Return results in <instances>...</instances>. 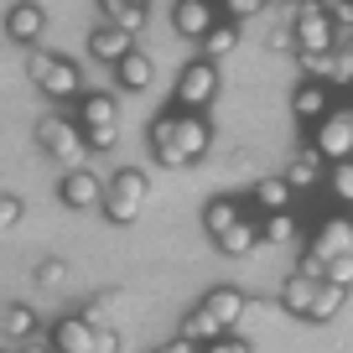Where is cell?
I'll return each instance as SVG.
<instances>
[{"label": "cell", "mask_w": 353, "mask_h": 353, "mask_svg": "<svg viewBox=\"0 0 353 353\" xmlns=\"http://www.w3.org/2000/svg\"><path fill=\"white\" fill-rule=\"evenodd\" d=\"M343 301H348V291L332 286V281H322L317 296H312V312H307V317H312V322H332V317L343 312Z\"/></svg>", "instance_id": "obj_26"}, {"label": "cell", "mask_w": 353, "mask_h": 353, "mask_svg": "<svg viewBox=\"0 0 353 353\" xmlns=\"http://www.w3.org/2000/svg\"><path fill=\"white\" fill-rule=\"evenodd\" d=\"M312 151L322 161H353V110H327V120H317V145Z\"/></svg>", "instance_id": "obj_8"}, {"label": "cell", "mask_w": 353, "mask_h": 353, "mask_svg": "<svg viewBox=\"0 0 353 353\" xmlns=\"http://www.w3.org/2000/svg\"><path fill=\"white\" fill-rule=\"evenodd\" d=\"M234 47H239V26H234V21H219L208 37H203V63H219V57H229Z\"/></svg>", "instance_id": "obj_25"}, {"label": "cell", "mask_w": 353, "mask_h": 353, "mask_svg": "<svg viewBox=\"0 0 353 353\" xmlns=\"http://www.w3.org/2000/svg\"><path fill=\"white\" fill-rule=\"evenodd\" d=\"M254 203H260L265 213H291V188H286V176H260V182H254Z\"/></svg>", "instance_id": "obj_23"}, {"label": "cell", "mask_w": 353, "mask_h": 353, "mask_svg": "<svg viewBox=\"0 0 353 353\" xmlns=\"http://www.w3.org/2000/svg\"><path fill=\"white\" fill-rule=\"evenodd\" d=\"M213 145V130L203 114H176V151H182V166H198Z\"/></svg>", "instance_id": "obj_13"}, {"label": "cell", "mask_w": 353, "mask_h": 353, "mask_svg": "<svg viewBox=\"0 0 353 353\" xmlns=\"http://www.w3.org/2000/svg\"><path fill=\"white\" fill-rule=\"evenodd\" d=\"M114 73H120V88H130V94H145V88H151V78H156V63L141 52V47H135L130 57H120V63H114Z\"/></svg>", "instance_id": "obj_17"}, {"label": "cell", "mask_w": 353, "mask_h": 353, "mask_svg": "<svg viewBox=\"0 0 353 353\" xmlns=\"http://www.w3.org/2000/svg\"><path fill=\"white\" fill-rule=\"evenodd\" d=\"M327 182H332V198L353 208V161H338V166L327 172Z\"/></svg>", "instance_id": "obj_28"}, {"label": "cell", "mask_w": 353, "mask_h": 353, "mask_svg": "<svg viewBox=\"0 0 353 353\" xmlns=\"http://www.w3.org/2000/svg\"><path fill=\"white\" fill-rule=\"evenodd\" d=\"M156 353H198V348H192V343H182V338H172V343H161Z\"/></svg>", "instance_id": "obj_35"}, {"label": "cell", "mask_w": 353, "mask_h": 353, "mask_svg": "<svg viewBox=\"0 0 353 353\" xmlns=\"http://www.w3.org/2000/svg\"><path fill=\"white\" fill-rule=\"evenodd\" d=\"M327 83H296V94H291V114L296 120H327Z\"/></svg>", "instance_id": "obj_18"}, {"label": "cell", "mask_w": 353, "mask_h": 353, "mask_svg": "<svg viewBox=\"0 0 353 353\" xmlns=\"http://www.w3.org/2000/svg\"><path fill=\"white\" fill-rule=\"evenodd\" d=\"M21 213H26L21 198H0V234H11L16 223H21Z\"/></svg>", "instance_id": "obj_31"}, {"label": "cell", "mask_w": 353, "mask_h": 353, "mask_svg": "<svg viewBox=\"0 0 353 353\" xmlns=\"http://www.w3.org/2000/svg\"><path fill=\"white\" fill-rule=\"evenodd\" d=\"M26 73H32V83L57 104L83 99V73H78L68 57H52V52H42V47H32V52H26Z\"/></svg>", "instance_id": "obj_1"}, {"label": "cell", "mask_w": 353, "mask_h": 353, "mask_svg": "<svg viewBox=\"0 0 353 353\" xmlns=\"http://www.w3.org/2000/svg\"><path fill=\"white\" fill-rule=\"evenodd\" d=\"M37 145H42V151L52 156L57 166H68V172H83V161H88L83 130H78V125H68L63 114H47V120H37Z\"/></svg>", "instance_id": "obj_4"}, {"label": "cell", "mask_w": 353, "mask_h": 353, "mask_svg": "<svg viewBox=\"0 0 353 353\" xmlns=\"http://www.w3.org/2000/svg\"><path fill=\"white\" fill-rule=\"evenodd\" d=\"M260 11H265V0H223V16H229L234 26L250 21V16H260Z\"/></svg>", "instance_id": "obj_29"}, {"label": "cell", "mask_w": 353, "mask_h": 353, "mask_svg": "<svg viewBox=\"0 0 353 353\" xmlns=\"http://www.w3.org/2000/svg\"><path fill=\"white\" fill-rule=\"evenodd\" d=\"M145 198H151V182H145L135 166H125V172H114V182L104 188V213H110V223H135L145 208Z\"/></svg>", "instance_id": "obj_6"}, {"label": "cell", "mask_w": 353, "mask_h": 353, "mask_svg": "<svg viewBox=\"0 0 353 353\" xmlns=\"http://www.w3.org/2000/svg\"><path fill=\"white\" fill-rule=\"evenodd\" d=\"M317 182H322V156L307 145V151H296V161L286 166V188H291V192H301V188L312 192Z\"/></svg>", "instance_id": "obj_20"}, {"label": "cell", "mask_w": 353, "mask_h": 353, "mask_svg": "<svg viewBox=\"0 0 353 353\" xmlns=\"http://www.w3.org/2000/svg\"><path fill=\"white\" fill-rule=\"evenodd\" d=\"M172 26L188 42H203V37L219 26V11H213V0H176L172 6Z\"/></svg>", "instance_id": "obj_12"}, {"label": "cell", "mask_w": 353, "mask_h": 353, "mask_svg": "<svg viewBox=\"0 0 353 353\" xmlns=\"http://www.w3.org/2000/svg\"><path fill=\"white\" fill-rule=\"evenodd\" d=\"M353 78V32H338V47H332V83H348Z\"/></svg>", "instance_id": "obj_27"}, {"label": "cell", "mask_w": 353, "mask_h": 353, "mask_svg": "<svg viewBox=\"0 0 353 353\" xmlns=\"http://www.w3.org/2000/svg\"><path fill=\"white\" fill-rule=\"evenodd\" d=\"M265 6H270V0H265Z\"/></svg>", "instance_id": "obj_39"}, {"label": "cell", "mask_w": 353, "mask_h": 353, "mask_svg": "<svg viewBox=\"0 0 353 353\" xmlns=\"http://www.w3.org/2000/svg\"><path fill=\"white\" fill-rule=\"evenodd\" d=\"M47 343H52V353H120V332L114 327H88L83 317L52 322Z\"/></svg>", "instance_id": "obj_3"}, {"label": "cell", "mask_w": 353, "mask_h": 353, "mask_svg": "<svg viewBox=\"0 0 353 353\" xmlns=\"http://www.w3.org/2000/svg\"><path fill=\"white\" fill-rule=\"evenodd\" d=\"M244 307H250V301H244V291H239V286H213L208 296H203V307H198V312H203V317H208L219 332H234V322L244 317Z\"/></svg>", "instance_id": "obj_10"}, {"label": "cell", "mask_w": 353, "mask_h": 353, "mask_svg": "<svg viewBox=\"0 0 353 353\" xmlns=\"http://www.w3.org/2000/svg\"><path fill=\"white\" fill-rule=\"evenodd\" d=\"M291 47H296V57H322L338 47V26L327 21V11H317V6H301V11H291Z\"/></svg>", "instance_id": "obj_5"}, {"label": "cell", "mask_w": 353, "mask_h": 353, "mask_svg": "<svg viewBox=\"0 0 353 353\" xmlns=\"http://www.w3.org/2000/svg\"><path fill=\"white\" fill-rule=\"evenodd\" d=\"M317 286H322V281H307V276H296V270H291V276L281 281V307H286L291 317H307V312H312V296H317Z\"/></svg>", "instance_id": "obj_19"}, {"label": "cell", "mask_w": 353, "mask_h": 353, "mask_svg": "<svg viewBox=\"0 0 353 353\" xmlns=\"http://www.w3.org/2000/svg\"><path fill=\"white\" fill-rule=\"evenodd\" d=\"M42 32H47V11L37 6V0H16L11 11H6V37H11V42L37 47V42H42Z\"/></svg>", "instance_id": "obj_11"}, {"label": "cell", "mask_w": 353, "mask_h": 353, "mask_svg": "<svg viewBox=\"0 0 353 353\" xmlns=\"http://www.w3.org/2000/svg\"><path fill=\"white\" fill-rule=\"evenodd\" d=\"M104 11H114V6H141V11H151V0H99Z\"/></svg>", "instance_id": "obj_36"}, {"label": "cell", "mask_w": 353, "mask_h": 353, "mask_svg": "<svg viewBox=\"0 0 353 353\" xmlns=\"http://www.w3.org/2000/svg\"><path fill=\"white\" fill-rule=\"evenodd\" d=\"M348 254H353V239H348Z\"/></svg>", "instance_id": "obj_38"}, {"label": "cell", "mask_w": 353, "mask_h": 353, "mask_svg": "<svg viewBox=\"0 0 353 353\" xmlns=\"http://www.w3.org/2000/svg\"><path fill=\"white\" fill-rule=\"evenodd\" d=\"M219 99V63H188L176 73V114H203Z\"/></svg>", "instance_id": "obj_7"}, {"label": "cell", "mask_w": 353, "mask_h": 353, "mask_svg": "<svg viewBox=\"0 0 353 353\" xmlns=\"http://www.w3.org/2000/svg\"><path fill=\"white\" fill-rule=\"evenodd\" d=\"M301 229H296V213H265L260 223V244H270V250H286V244H296Z\"/></svg>", "instance_id": "obj_21"}, {"label": "cell", "mask_w": 353, "mask_h": 353, "mask_svg": "<svg viewBox=\"0 0 353 353\" xmlns=\"http://www.w3.org/2000/svg\"><path fill=\"white\" fill-rule=\"evenodd\" d=\"M348 239H353V223H348V219H327V223L317 229V239H312V260L332 265L338 254H348Z\"/></svg>", "instance_id": "obj_14"}, {"label": "cell", "mask_w": 353, "mask_h": 353, "mask_svg": "<svg viewBox=\"0 0 353 353\" xmlns=\"http://www.w3.org/2000/svg\"><path fill=\"white\" fill-rule=\"evenodd\" d=\"M16 353H52V343H47L42 332H37V338H26V343H21V348H16Z\"/></svg>", "instance_id": "obj_34"}, {"label": "cell", "mask_w": 353, "mask_h": 353, "mask_svg": "<svg viewBox=\"0 0 353 353\" xmlns=\"http://www.w3.org/2000/svg\"><path fill=\"white\" fill-rule=\"evenodd\" d=\"M37 281H42V286H68V265L63 260H42L37 265Z\"/></svg>", "instance_id": "obj_32"}, {"label": "cell", "mask_w": 353, "mask_h": 353, "mask_svg": "<svg viewBox=\"0 0 353 353\" xmlns=\"http://www.w3.org/2000/svg\"><path fill=\"white\" fill-rule=\"evenodd\" d=\"M239 219H244V208H239L234 198H213V203H208V213H203V223H208L213 239H223V234H229Z\"/></svg>", "instance_id": "obj_24"}, {"label": "cell", "mask_w": 353, "mask_h": 353, "mask_svg": "<svg viewBox=\"0 0 353 353\" xmlns=\"http://www.w3.org/2000/svg\"><path fill=\"white\" fill-rule=\"evenodd\" d=\"M57 198L68 203V208H78V213H94V208H104V182L94 172H68L63 182H57Z\"/></svg>", "instance_id": "obj_9"}, {"label": "cell", "mask_w": 353, "mask_h": 353, "mask_svg": "<svg viewBox=\"0 0 353 353\" xmlns=\"http://www.w3.org/2000/svg\"><path fill=\"white\" fill-rule=\"evenodd\" d=\"M219 250L223 254H234V260H244V254H254L260 250V223H250V219H239L229 234L219 239Z\"/></svg>", "instance_id": "obj_22"}, {"label": "cell", "mask_w": 353, "mask_h": 353, "mask_svg": "<svg viewBox=\"0 0 353 353\" xmlns=\"http://www.w3.org/2000/svg\"><path fill=\"white\" fill-rule=\"evenodd\" d=\"M0 338H6V348H21L26 338H37V312L32 307H0Z\"/></svg>", "instance_id": "obj_16"}, {"label": "cell", "mask_w": 353, "mask_h": 353, "mask_svg": "<svg viewBox=\"0 0 353 353\" xmlns=\"http://www.w3.org/2000/svg\"><path fill=\"white\" fill-rule=\"evenodd\" d=\"M88 52L99 57V63H120V57L135 52V37L114 32V26H94V32H88Z\"/></svg>", "instance_id": "obj_15"}, {"label": "cell", "mask_w": 353, "mask_h": 353, "mask_svg": "<svg viewBox=\"0 0 353 353\" xmlns=\"http://www.w3.org/2000/svg\"><path fill=\"white\" fill-rule=\"evenodd\" d=\"M0 353H16V348H6V343H0Z\"/></svg>", "instance_id": "obj_37"}, {"label": "cell", "mask_w": 353, "mask_h": 353, "mask_svg": "<svg viewBox=\"0 0 353 353\" xmlns=\"http://www.w3.org/2000/svg\"><path fill=\"white\" fill-rule=\"evenodd\" d=\"M203 353H250V343H244V338H213Z\"/></svg>", "instance_id": "obj_33"}, {"label": "cell", "mask_w": 353, "mask_h": 353, "mask_svg": "<svg viewBox=\"0 0 353 353\" xmlns=\"http://www.w3.org/2000/svg\"><path fill=\"white\" fill-rule=\"evenodd\" d=\"M83 145L88 151H114L120 145V99L114 94H83Z\"/></svg>", "instance_id": "obj_2"}, {"label": "cell", "mask_w": 353, "mask_h": 353, "mask_svg": "<svg viewBox=\"0 0 353 353\" xmlns=\"http://www.w3.org/2000/svg\"><path fill=\"white\" fill-rule=\"evenodd\" d=\"M322 281H332V286L348 291V286H353V254H338V260L327 265V276H322Z\"/></svg>", "instance_id": "obj_30"}]
</instances>
